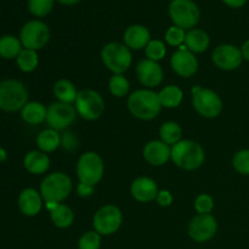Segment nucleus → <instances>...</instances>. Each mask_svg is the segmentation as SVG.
Segmentation results:
<instances>
[{"label":"nucleus","instance_id":"f257e3e1","mask_svg":"<svg viewBox=\"0 0 249 249\" xmlns=\"http://www.w3.org/2000/svg\"><path fill=\"white\" fill-rule=\"evenodd\" d=\"M128 109L135 118L151 121L160 114L162 105L157 92L150 89H140L128 97Z\"/></svg>","mask_w":249,"mask_h":249},{"label":"nucleus","instance_id":"f03ea898","mask_svg":"<svg viewBox=\"0 0 249 249\" xmlns=\"http://www.w3.org/2000/svg\"><path fill=\"white\" fill-rule=\"evenodd\" d=\"M177 167L184 170L198 169L206 160L203 147L194 140H181L172 147V158Z\"/></svg>","mask_w":249,"mask_h":249},{"label":"nucleus","instance_id":"7ed1b4c3","mask_svg":"<svg viewBox=\"0 0 249 249\" xmlns=\"http://www.w3.org/2000/svg\"><path fill=\"white\" fill-rule=\"evenodd\" d=\"M73 184L71 178L65 173H53L41 181L40 195L45 202L61 203L71 195Z\"/></svg>","mask_w":249,"mask_h":249},{"label":"nucleus","instance_id":"20e7f679","mask_svg":"<svg viewBox=\"0 0 249 249\" xmlns=\"http://www.w3.org/2000/svg\"><path fill=\"white\" fill-rule=\"evenodd\" d=\"M28 102V90L23 83L7 79L0 83V108L6 112L22 109Z\"/></svg>","mask_w":249,"mask_h":249},{"label":"nucleus","instance_id":"39448f33","mask_svg":"<svg viewBox=\"0 0 249 249\" xmlns=\"http://www.w3.org/2000/svg\"><path fill=\"white\" fill-rule=\"evenodd\" d=\"M101 60L113 74H123L133 62L130 49L125 44L108 43L102 48Z\"/></svg>","mask_w":249,"mask_h":249},{"label":"nucleus","instance_id":"423d86ee","mask_svg":"<svg viewBox=\"0 0 249 249\" xmlns=\"http://www.w3.org/2000/svg\"><path fill=\"white\" fill-rule=\"evenodd\" d=\"M192 105L204 118H216L223 112V100L215 91L199 85L192 88Z\"/></svg>","mask_w":249,"mask_h":249},{"label":"nucleus","instance_id":"0eeeda50","mask_svg":"<svg viewBox=\"0 0 249 249\" xmlns=\"http://www.w3.org/2000/svg\"><path fill=\"white\" fill-rule=\"evenodd\" d=\"M169 16L174 26L190 31L199 22L201 11L192 0H172L169 4Z\"/></svg>","mask_w":249,"mask_h":249},{"label":"nucleus","instance_id":"6e6552de","mask_svg":"<svg viewBox=\"0 0 249 249\" xmlns=\"http://www.w3.org/2000/svg\"><path fill=\"white\" fill-rule=\"evenodd\" d=\"M104 160L96 152H85L78 160L77 175L79 182L96 186L104 177Z\"/></svg>","mask_w":249,"mask_h":249},{"label":"nucleus","instance_id":"1a4fd4ad","mask_svg":"<svg viewBox=\"0 0 249 249\" xmlns=\"http://www.w3.org/2000/svg\"><path fill=\"white\" fill-rule=\"evenodd\" d=\"M74 104L77 113L87 121H96L105 112L104 99L92 89L80 90Z\"/></svg>","mask_w":249,"mask_h":249},{"label":"nucleus","instance_id":"9d476101","mask_svg":"<svg viewBox=\"0 0 249 249\" xmlns=\"http://www.w3.org/2000/svg\"><path fill=\"white\" fill-rule=\"evenodd\" d=\"M49 39H50L49 27L38 19L27 22L22 27L21 33H19L22 46L29 50H40L49 43Z\"/></svg>","mask_w":249,"mask_h":249},{"label":"nucleus","instance_id":"9b49d317","mask_svg":"<svg viewBox=\"0 0 249 249\" xmlns=\"http://www.w3.org/2000/svg\"><path fill=\"white\" fill-rule=\"evenodd\" d=\"M122 221H123V215L121 209L113 204H106L95 213L92 226L97 233L108 236L118 231Z\"/></svg>","mask_w":249,"mask_h":249},{"label":"nucleus","instance_id":"f8f14e48","mask_svg":"<svg viewBox=\"0 0 249 249\" xmlns=\"http://www.w3.org/2000/svg\"><path fill=\"white\" fill-rule=\"evenodd\" d=\"M77 109L70 104L63 102H53L48 107L46 113V123L56 131L65 130L72 125L77 119Z\"/></svg>","mask_w":249,"mask_h":249},{"label":"nucleus","instance_id":"ddd939ff","mask_svg":"<svg viewBox=\"0 0 249 249\" xmlns=\"http://www.w3.org/2000/svg\"><path fill=\"white\" fill-rule=\"evenodd\" d=\"M218 223L212 214H198L189 224V236L195 242H208L215 236Z\"/></svg>","mask_w":249,"mask_h":249},{"label":"nucleus","instance_id":"4468645a","mask_svg":"<svg viewBox=\"0 0 249 249\" xmlns=\"http://www.w3.org/2000/svg\"><path fill=\"white\" fill-rule=\"evenodd\" d=\"M214 65L223 71L237 70L242 65L243 56L241 49L232 44H223L214 49L212 53Z\"/></svg>","mask_w":249,"mask_h":249},{"label":"nucleus","instance_id":"2eb2a0df","mask_svg":"<svg viewBox=\"0 0 249 249\" xmlns=\"http://www.w3.org/2000/svg\"><path fill=\"white\" fill-rule=\"evenodd\" d=\"M170 65L173 71L182 78L192 77L198 70V60L194 53L187 50L185 45L180 46L179 50L173 53Z\"/></svg>","mask_w":249,"mask_h":249},{"label":"nucleus","instance_id":"dca6fc26","mask_svg":"<svg viewBox=\"0 0 249 249\" xmlns=\"http://www.w3.org/2000/svg\"><path fill=\"white\" fill-rule=\"evenodd\" d=\"M136 77L143 87L155 88L162 83L163 70L158 62L145 58L136 66Z\"/></svg>","mask_w":249,"mask_h":249},{"label":"nucleus","instance_id":"f3484780","mask_svg":"<svg viewBox=\"0 0 249 249\" xmlns=\"http://www.w3.org/2000/svg\"><path fill=\"white\" fill-rule=\"evenodd\" d=\"M143 158L153 167H160L172 158V148L163 141H150L143 147Z\"/></svg>","mask_w":249,"mask_h":249},{"label":"nucleus","instance_id":"a211bd4d","mask_svg":"<svg viewBox=\"0 0 249 249\" xmlns=\"http://www.w3.org/2000/svg\"><path fill=\"white\" fill-rule=\"evenodd\" d=\"M130 194L133 198H135L141 203H148L155 201L158 195V187L155 180L147 177H140L131 182Z\"/></svg>","mask_w":249,"mask_h":249},{"label":"nucleus","instance_id":"6ab92c4d","mask_svg":"<svg viewBox=\"0 0 249 249\" xmlns=\"http://www.w3.org/2000/svg\"><path fill=\"white\" fill-rule=\"evenodd\" d=\"M124 43L129 49L141 50L151 41L150 31L141 24H133L124 32Z\"/></svg>","mask_w":249,"mask_h":249},{"label":"nucleus","instance_id":"aec40b11","mask_svg":"<svg viewBox=\"0 0 249 249\" xmlns=\"http://www.w3.org/2000/svg\"><path fill=\"white\" fill-rule=\"evenodd\" d=\"M41 195L34 189H26L19 194L18 208L27 216H34L40 213L43 201Z\"/></svg>","mask_w":249,"mask_h":249},{"label":"nucleus","instance_id":"412c9836","mask_svg":"<svg viewBox=\"0 0 249 249\" xmlns=\"http://www.w3.org/2000/svg\"><path fill=\"white\" fill-rule=\"evenodd\" d=\"M23 165L27 172L31 174L40 175L48 172L49 167H50V160H49L48 155L41 151H31L24 157Z\"/></svg>","mask_w":249,"mask_h":249},{"label":"nucleus","instance_id":"4be33fe9","mask_svg":"<svg viewBox=\"0 0 249 249\" xmlns=\"http://www.w3.org/2000/svg\"><path fill=\"white\" fill-rule=\"evenodd\" d=\"M209 44H211V38L203 29L192 28L187 32L186 36H185L184 45L186 46L187 50L194 53L206 51L209 48Z\"/></svg>","mask_w":249,"mask_h":249},{"label":"nucleus","instance_id":"5701e85b","mask_svg":"<svg viewBox=\"0 0 249 249\" xmlns=\"http://www.w3.org/2000/svg\"><path fill=\"white\" fill-rule=\"evenodd\" d=\"M46 113L48 108L43 104L36 101L27 102L26 106L22 108V118L26 123L36 125L46 121Z\"/></svg>","mask_w":249,"mask_h":249},{"label":"nucleus","instance_id":"b1692460","mask_svg":"<svg viewBox=\"0 0 249 249\" xmlns=\"http://www.w3.org/2000/svg\"><path fill=\"white\" fill-rule=\"evenodd\" d=\"M36 145L41 152H53L61 146V135L53 129H46L39 133L36 138Z\"/></svg>","mask_w":249,"mask_h":249},{"label":"nucleus","instance_id":"393cba45","mask_svg":"<svg viewBox=\"0 0 249 249\" xmlns=\"http://www.w3.org/2000/svg\"><path fill=\"white\" fill-rule=\"evenodd\" d=\"M53 95L58 102L71 105L72 102H75L78 91L72 82L67 79H60L53 85Z\"/></svg>","mask_w":249,"mask_h":249},{"label":"nucleus","instance_id":"a878e982","mask_svg":"<svg viewBox=\"0 0 249 249\" xmlns=\"http://www.w3.org/2000/svg\"><path fill=\"white\" fill-rule=\"evenodd\" d=\"M158 96H160V105L165 108H175V107L180 106L182 99H184L182 90L177 85H168V87L163 88L158 92Z\"/></svg>","mask_w":249,"mask_h":249},{"label":"nucleus","instance_id":"bb28decb","mask_svg":"<svg viewBox=\"0 0 249 249\" xmlns=\"http://www.w3.org/2000/svg\"><path fill=\"white\" fill-rule=\"evenodd\" d=\"M22 43L19 39L14 36H4L0 38V56L5 60H12L17 58L21 53Z\"/></svg>","mask_w":249,"mask_h":249},{"label":"nucleus","instance_id":"cd10ccee","mask_svg":"<svg viewBox=\"0 0 249 249\" xmlns=\"http://www.w3.org/2000/svg\"><path fill=\"white\" fill-rule=\"evenodd\" d=\"M50 218L56 228L67 229L74 221V213L66 204H58L53 211L50 212Z\"/></svg>","mask_w":249,"mask_h":249},{"label":"nucleus","instance_id":"c85d7f7f","mask_svg":"<svg viewBox=\"0 0 249 249\" xmlns=\"http://www.w3.org/2000/svg\"><path fill=\"white\" fill-rule=\"evenodd\" d=\"M160 141H163L167 145H173L181 141L182 138V129L175 122H165L162 124L160 129Z\"/></svg>","mask_w":249,"mask_h":249},{"label":"nucleus","instance_id":"c756f323","mask_svg":"<svg viewBox=\"0 0 249 249\" xmlns=\"http://www.w3.org/2000/svg\"><path fill=\"white\" fill-rule=\"evenodd\" d=\"M17 65H18L19 70L23 72H33L36 67H38L39 58L38 53L34 50H29V49H23L16 58Z\"/></svg>","mask_w":249,"mask_h":249},{"label":"nucleus","instance_id":"7c9ffc66","mask_svg":"<svg viewBox=\"0 0 249 249\" xmlns=\"http://www.w3.org/2000/svg\"><path fill=\"white\" fill-rule=\"evenodd\" d=\"M109 91L116 97H124L128 95L130 84L123 74H113L108 82Z\"/></svg>","mask_w":249,"mask_h":249},{"label":"nucleus","instance_id":"2f4dec72","mask_svg":"<svg viewBox=\"0 0 249 249\" xmlns=\"http://www.w3.org/2000/svg\"><path fill=\"white\" fill-rule=\"evenodd\" d=\"M56 0H28V9L36 17H45L53 10Z\"/></svg>","mask_w":249,"mask_h":249},{"label":"nucleus","instance_id":"473e14b6","mask_svg":"<svg viewBox=\"0 0 249 249\" xmlns=\"http://www.w3.org/2000/svg\"><path fill=\"white\" fill-rule=\"evenodd\" d=\"M145 53L147 56L148 60H152L158 62L160 60H162L163 57L167 53V49H165L164 43L162 40H158V39H155V40H151L150 43L147 44V46L145 48Z\"/></svg>","mask_w":249,"mask_h":249},{"label":"nucleus","instance_id":"72a5a7b5","mask_svg":"<svg viewBox=\"0 0 249 249\" xmlns=\"http://www.w3.org/2000/svg\"><path fill=\"white\" fill-rule=\"evenodd\" d=\"M101 246V235L96 231H88L78 242V248L79 249H100Z\"/></svg>","mask_w":249,"mask_h":249},{"label":"nucleus","instance_id":"f704fd0d","mask_svg":"<svg viewBox=\"0 0 249 249\" xmlns=\"http://www.w3.org/2000/svg\"><path fill=\"white\" fill-rule=\"evenodd\" d=\"M232 165L237 173L249 175V150H241L233 156Z\"/></svg>","mask_w":249,"mask_h":249},{"label":"nucleus","instance_id":"c9c22d12","mask_svg":"<svg viewBox=\"0 0 249 249\" xmlns=\"http://www.w3.org/2000/svg\"><path fill=\"white\" fill-rule=\"evenodd\" d=\"M185 36H186L185 29L173 26L165 33V41L170 46H181L185 43Z\"/></svg>","mask_w":249,"mask_h":249},{"label":"nucleus","instance_id":"e433bc0d","mask_svg":"<svg viewBox=\"0 0 249 249\" xmlns=\"http://www.w3.org/2000/svg\"><path fill=\"white\" fill-rule=\"evenodd\" d=\"M214 208V201L209 195L202 194L195 201V209L198 214H211Z\"/></svg>","mask_w":249,"mask_h":249},{"label":"nucleus","instance_id":"4c0bfd02","mask_svg":"<svg viewBox=\"0 0 249 249\" xmlns=\"http://www.w3.org/2000/svg\"><path fill=\"white\" fill-rule=\"evenodd\" d=\"M78 143H79L78 138L75 136L74 133H72V131H65V133L61 135V146H62L65 150L72 152V151L77 150Z\"/></svg>","mask_w":249,"mask_h":249},{"label":"nucleus","instance_id":"58836bf2","mask_svg":"<svg viewBox=\"0 0 249 249\" xmlns=\"http://www.w3.org/2000/svg\"><path fill=\"white\" fill-rule=\"evenodd\" d=\"M156 202L160 204V207H169L173 203V195L168 190H162L158 191L157 197H156Z\"/></svg>","mask_w":249,"mask_h":249},{"label":"nucleus","instance_id":"ea45409f","mask_svg":"<svg viewBox=\"0 0 249 249\" xmlns=\"http://www.w3.org/2000/svg\"><path fill=\"white\" fill-rule=\"evenodd\" d=\"M95 191V186H91V185L82 184L79 182L77 186V194L79 195L80 197H90Z\"/></svg>","mask_w":249,"mask_h":249},{"label":"nucleus","instance_id":"a19ab883","mask_svg":"<svg viewBox=\"0 0 249 249\" xmlns=\"http://www.w3.org/2000/svg\"><path fill=\"white\" fill-rule=\"evenodd\" d=\"M224 4H226L228 6L232 7V9H238V7H242L245 6L246 2L248 0H223Z\"/></svg>","mask_w":249,"mask_h":249},{"label":"nucleus","instance_id":"79ce46f5","mask_svg":"<svg viewBox=\"0 0 249 249\" xmlns=\"http://www.w3.org/2000/svg\"><path fill=\"white\" fill-rule=\"evenodd\" d=\"M241 53H242L243 60L249 61V39H247V40L243 43L242 48H241Z\"/></svg>","mask_w":249,"mask_h":249},{"label":"nucleus","instance_id":"37998d69","mask_svg":"<svg viewBox=\"0 0 249 249\" xmlns=\"http://www.w3.org/2000/svg\"><path fill=\"white\" fill-rule=\"evenodd\" d=\"M57 1L62 5H68V6H72V5H75V4H78V2H80L82 0H57Z\"/></svg>","mask_w":249,"mask_h":249},{"label":"nucleus","instance_id":"c03bdc74","mask_svg":"<svg viewBox=\"0 0 249 249\" xmlns=\"http://www.w3.org/2000/svg\"><path fill=\"white\" fill-rule=\"evenodd\" d=\"M5 158H6V153H5L4 150H1V148H0V160H4Z\"/></svg>","mask_w":249,"mask_h":249}]
</instances>
